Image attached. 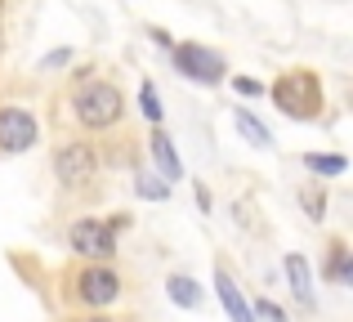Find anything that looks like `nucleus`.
<instances>
[{
  "label": "nucleus",
  "instance_id": "22",
  "mask_svg": "<svg viewBox=\"0 0 353 322\" xmlns=\"http://www.w3.org/2000/svg\"><path fill=\"white\" fill-rule=\"evenodd\" d=\"M0 9H5V0H0Z\"/></svg>",
  "mask_w": 353,
  "mask_h": 322
},
{
  "label": "nucleus",
  "instance_id": "6",
  "mask_svg": "<svg viewBox=\"0 0 353 322\" xmlns=\"http://www.w3.org/2000/svg\"><path fill=\"white\" fill-rule=\"evenodd\" d=\"M170 59H174V72H183L188 81H201V85H215V81H224V59H219L215 50H206V45H170Z\"/></svg>",
  "mask_w": 353,
  "mask_h": 322
},
{
  "label": "nucleus",
  "instance_id": "4",
  "mask_svg": "<svg viewBox=\"0 0 353 322\" xmlns=\"http://www.w3.org/2000/svg\"><path fill=\"white\" fill-rule=\"evenodd\" d=\"M72 296H77L85 309H108V305H112V300L121 296V278H117V269H112V264L90 260L85 269L72 278Z\"/></svg>",
  "mask_w": 353,
  "mask_h": 322
},
{
  "label": "nucleus",
  "instance_id": "10",
  "mask_svg": "<svg viewBox=\"0 0 353 322\" xmlns=\"http://www.w3.org/2000/svg\"><path fill=\"white\" fill-rule=\"evenodd\" d=\"M286 278H291V291L304 309L318 305V296H313V273H309V260H304V255H286Z\"/></svg>",
  "mask_w": 353,
  "mask_h": 322
},
{
  "label": "nucleus",
  "instance_id": "18",
  "mask_svg": "<svg viewBox=\"0 0 353 322\" xmlns=\"http://www.w3.org/2000/svg\"><path fill=\"white\" fill-rule=\"evenodd\" d=\"M250 309H255V314H259V318H268V322H291V318H286V314H282V309H277V305H273V300H259V305H250Z\"/></svg>",
  "mask_w": 353,
  "mask_h": 322
},
{
  "label": "nucleus",
  "instance_id": "13",
  "mask_svg": "<svg viewBox=\"0 0 353 322\" xmlns=\"http://www.w3.org/2000/svg\"><path fill=\"white\" fill-rule=\"evenodd\" d=\"M304 165H309L313 174H327V179H336V174L349 170V161L336 157V152H309V157H304Z\"/></svg>",
  "mask_w": 353,
  "mask_h": 322
},
{
  "label": "nucleus",
  "instance_id": "17",
  "mask_svg": "<svg viewBox=\"0 0 353 322\" xmlns=\"http://www.w3.org/2000/svg\"><path fill=\"white\" fill-rule=\"evenodd\" d=\"M139 192H143V197H152V201H161L170 188H165V183H157L152 174H139Z\"/></svg>",
  "mask_w": 353,
  "mask_h": 322
},
{
  "label": "nucleus",
  "instance_id": "16",
  "mask_svg": "<svg viewBox=\"0 0 353 322\" xmlns=\"http://www.w3.org/2000/svg\"><path fill=\"white\" fill-rule=\"evenodd\" d=\"M300 201H304V210H309L313 219H322V210H327V192H322V188H313V183H309V188L300 192Z\"/></svg>",
  "mask_w": 353,
  "mask_h": 322
},
{
  "label": "nucleus",
  "instance_id": "1",
  "mask_svg": "<svg viewBox=\"0 0 353 322\" xmlns=\"http://www.w3.org/2000/svg\"><path fill=\"white\" fill-rule=\"evenodd\" d=\"M72 112L85 130H112V125L125 117V94L117 90V81H85V85L72 94Z\"/></svg>",
  "mask_w": 353,
  "mask_h": 322
},
{
  "label": "nucleus",
  "instance_id": "20",
  "mask_svg": "<svg viewBox=\"0 0 353 322\" xmlns=\"http://www.w3.org/2000/svg\"><path fill=\"white\" fill-rule=\"evenodd\" d=\"M68 59H72V54L59 50V54H50V59H45V68H59V63H68Z\"/></svg>",
  "mask_w": 353,
  "mask_h": 322
},
{
  "label": "nucleus",
  "instance_id": "2",
  "mask_svg": "<svg viewBox=\"0 0 353 322\" xmlns=\"http://www.w3.org/2000/svg\"><path fill=\"white\" fill-rule=\"evenodd\" d=\"M268 94H273V103L282 108L286 117H295V121H313V117L322 112V81H318V72H309V68L282 72Z\"/></svg>",
  "mask_w": 353,
  "mask_h": 322
},
{
  "label": "nucleus",
  "instance_id": "12",
  "mask_svg": "<svg viewBox=\"0 0 353 322\" xmlns=\"http://www.w3.org/2000/svg\"><path fill=\"white\" fill-rule=\"evenodd\" d=\"M349 255H353V251L336 237V242H331V255H327V269H322V278H327V282H349V278H353V273H349Z\"/></svg>",
  "mask_w": 353,
  "mask_h": 322
},
{
  "label": "nucleus",
  "instance_id": "21",
  "mask_svg": "<svg viewBox=\"0 0 353 322\" xmlns=\"http://www.w3.org/2000/svg\"><path fill=\"white\" fill-rule=\"evenodd\" d=\"M81 322H117V318H108L103 309H94V314H90V318H81Z\"/></svg>",
  "mask_w": 353,
  "mask_h": 322
},
{
  "label": "nucleus",
  "instance_id": "3",
  "mask_svg": "<svg viewBox=\"0 0 353 322\" xmlns=\"http://www.w3.org/2000/svg\"><path fill=\"white\" fill-rule=\"evenodd\" d=\"M54 174H59V183L68 192H85L90 183L99 179V152H94V143L68 139L59 152H54Z\"/></svg>",
  "mask_w": 353,
  "mask_h": 322
},
{
  "label": "nucleus",
  "instance_id": "19",
  "mask_svg": "<svg viewBox=\"0 0 353 322\" xmlns=\"http://www.w3.org/2000/svg\"><path fill=\"white\" fill-rule=\"evenodd\" d=\"M233 90H237V94H246V99H255V94H264V85H259V81H255V77H237V81H233Z\"/></svg>",
  "mask_w": 353,
  "mask_h": 322
},
{
  "label": "nucleus",
  "instance_id": "14",
  "mask_svg": "<svg viewBox=\"0 0 353 322\" xmlns=\"http://www.w3.org/2000/svg\"><path fill=\"white\" fill-rule=\"evenodd\" d=\"M237 130L246 134V139H255L259 148H268V143H273V134H268V125L259 121V117H250L246 108H237Z\"/></svg>",
  "mask_w": 353,
  "mask_h": 322
},
{
  "label": "nucleus",
  "instance_id": "5",
  "mask_svg": "<svg viewBox=\"0 0 353 322\" xmlns=\"http://www.w3.org/2000/svg\"><path fill=\"white\" fill-rule=\"evenodd\" d=\"M68 246L81 255V260L112 264V255H117V228L103 224V219H77V224L68 228Z\"/></svg>",
  "mask_w": 353,
  "mask_h": 322
},
{
  "label": "nucleus",
  "instance_id": "7",
  "mask_svg": "<svg viewBox=\"0 0 353 322\" xmlns=\"http://www.w3.org/2000/svg\"><path fill=\"white\" fill-rule=\"evenodd\" d=\"M41 139V125L27 108L5 103L0 108V152H27L32 143Z\"/></svg>",
  "mask_w": 353,
  "mask_h": 322
},
{
  "label": "nucleus",
  "instance_id": "8",
  "mask_svg": "<svg viewBox=\"0 0 353 322\" xmlns=\"http://www.w3.org/2000/svg\"><path fill=\"white\" fill-rule=\"evenodd\" d=\"M215 287H219V300H224L228 318H233V322H255V309L246 305V296H241V287L233 282V273H228L224 264L215 269Z\"/></svg>",
  "mask_w": 353,
  "mask_h": 322
},
{
  "label": "nucleus",
  "instance_id": "9",
  "mask_svg": "<svg viewBox=\"0 0 353 322\" xmlns=\"http://www.w3.org/2000/svg\"><path fill=\"white\" fill-rule=\"evenodd\" d=\"M148 148H152V161H157V170L165 174V179H183V161H179V152H174V139L165 130H152V139H148Z\"/></svg>",
  "mask_w": 353,
  "mask_h": 322
},
{
  "label": "nucleus",
  "instance_id": "15",
  "mask_svg": "<svg viewBox=\"0 0 353 322\" xmlns=\"http://www.w3.org/2000/svg\"><path fill=\"white\" fill-rule=\"evenodd\" d=\"M139 103H143V117H148V121H161V112H165V108H161V99H157V85H152V81H143V99H139Z\"/></svg>",
  "mask_w": 353,
  "mask_h": 322
},
{
  "label": "nucleus",
  "instance_id": "11",
  "mask_svg": "<svg viewBox=\"0 0 353 322\" xmlns=\"http://www.w3.org/2000/svg\"><path fill=\"white\" fill-rule=\"evenodd\" d=\"M165 296H170V305H179V309H197L201 305V287L188 278V273H174V278L165 282Z\"/></svg>",
  "mask_w": 353,
  "mask_h": 322
}]
</instances>
